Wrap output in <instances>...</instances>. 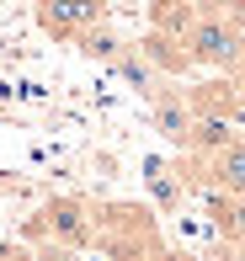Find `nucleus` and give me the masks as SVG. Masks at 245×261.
Segmentation results:
<instances>
[{
	"label": "nucleus",
	"mask_w": 245,
	"mask_h": 261,
	"mask_svg": "<svg viewBox=\"0 0 245 261\" xmlns=\"http://www.w3.org/2000/svg\"><path fill=\"white\" fill-rule=\"evenodd\" d=\"M181 43H186L192 69H213V75H235L240 59H245V32H235L213 11H197V21L181 32Z\"/></svg>",
	"instance_id": "1"
},
{
	"label": "nucleus",
	"mask_w": 245,
	"mask_h": 261,
	"mask_svg": "<svg viewBox=\"0 0 245 261\" xmlns=\"http://www.w3.org/2000/svg\"><path fill=\"white\" fill-rule=\"evenodd\" d=\"M181 181H197L208 192H245V134L208 155H181Z\"/></svg>",
	"instance_id": "2"
},
{
	"label": "nucleus",
	"mask_w": 245,
	"mask_h": 261,
	"mask_svg": "<svg viewBox=\"0 0 245 261\" xmlns=\"http://www.w3.org/2000/svg\"><path fill=\"white\" fill-rule=\"evenodd\" d=\"M32 234L64 245V251H86V245L96 240V219H91V208L80 203V197H53V203L32 219Z\"/></svg>",
	"instance_id": "3"
},
{
	"label": "nucleus",
	"mask_w": 245,
	"mask_h": 261,
	"mask_svg": "<svg viewBox=\"0 0 245 261\" xmlns=\"http://www.w3.org/2000/svg\"><path fill=\"white\" fill-rule=\"evenodd\" d=\"M144 101H149L155 134L166 139L171 149H186V139H192V128H197V112H192V101H186V86H181V80H160Z\"/></svg>",
	"instance_id": "4"
},
{
	"label": "nucleus",
	"mask_w": 245,
	"mask_h": 261,
	"mask_svg": "<svg viewBox=\"0 0 245 261\" xmlns=\"http://www.w3.org/2000/svg\"><path fill=\"white\" fill-rule=\"evenodd\" d=\"M186 101H192L197 117H219V123H240L245 117V75H213V80H197L186 86Z\"/></svg>",
	"instance_id": "5"
},
{
	"label": "nucleus",
	"mask_w": 245,
	"mask_h": 261,
	"mask_svg": "<svg viewBox=\"0 0 245 261\" xmlns=\"http://www.w3.org/2000/svg\"><path fill=\"white\" fill-rule=\"evenodd\" d=\"M96 21H101V0H38V27L59 43H75Z\"/></svg>",
	"instance_id": "6"
},
{
	"label": "nucleus",
	"mask_w": 245,
	"mask_h": 261,
	"mask_svg": "<svg viewBox=\"0 0 245 261\" xmlns=\"http://www.w3.org/2000/svg\"><path fill=\"white\" fill-rule=\"evenodd\" d=\"M133 48L144 54V64L155 69L160 80H181L186 69H192V59H186V43H181V38H171V32H155V27H149L144 38L133 43Z\"/></svg>",
	"instance_id": "7"
},
{
	"label": "nucleus",
	"mask_w": 245,
	"mask_h": 261,
	"mask_svg": "<svg viewBox=\"0 0 245 261\" xmlns=\"http://www.w3.org/2000/svg\"><path fill=\"white\" fill-rule=\"evenodd\" d=\"M197 11H203V0H149V27L181 38V32L197 21Z\"/></svg>",
	"instance_id": "8"
},
{
	"label": "nucleus",
	"mask_w": 245,
	"mask_h": 261,
	"mask_svg": "<svg viewBox=\"0 0 245 261\" xmlns=\"http://www.w3.org/2000/svg\"><path fill=\"white\" fill-rule=\"evenodd\" d=\"M75 48L86 54L91 64H112V59H118V54L128 48V38H118V32H112L107 21H96V27H86V32L75 38Z\"/></svg>",
	"instance_id": "9"
},
{
	"label": "nucleus",
	"mask_w": 245,
	"mask_h": 261,
	"mask_svg": "<svg viewBox=\"0 0 245 261\" xmlns=\"http://www.w3.org/2000/svg\"><path fill=\"white\" fill-rule=\"evenodd\" d=\"M107 69H118V75H123V80H128V86H133V91H139V96H149V91H155V86H160V75H155V69H149V64H144V54H139V48H133V43H128V48H123L118 59H112V64H107Z\"/></svg>",
	"instance_id": "10"
},
{
	"label": "nucleus",
	"mask_w": 245,
	"mask_h": 261,
	"mask_svg": "<svg viewBox=\"0 0 245 261\" xmlns=\"http://www.w3.org/2000/svg\"><path fill=\"white\" fill-rule=\"evenodd\" d=\"M203 11H213V16H224L235 32H245V0H203Z\"/></svg>",
	"instance_id": "11"
},
{
	"label": "nucleus",
	"mask_w": 245,
	"mask_h": 261,
	"mask_svg": "<svg viewBox=\"0 0 245 261\" xmlns=\"http://www.w3.org/2000/svg\"><path fill=\"white\" fill-rule=\"evenodd\" d=\"M240 75H245V59H240Z\"/></svg>",
	"instance_id": "12"
}]
</instances>
